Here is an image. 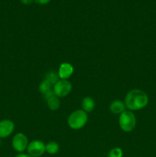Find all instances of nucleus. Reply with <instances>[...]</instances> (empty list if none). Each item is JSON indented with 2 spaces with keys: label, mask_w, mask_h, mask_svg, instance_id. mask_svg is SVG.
Segmentation results:
<instances>
[{
  "label": "nucleus",
  "mask_w": 156,
  "mask_h": 157,
  "mask_svg": "<svg viewBox=\"0 0 156 157\" xmlns=\"http://www.w3.org/2000/svg\"><path fill=\"white\" fill-rule=\"evenodd\" d=\"M21 3L23 5H26V6H28V5L32 4V3L35 2V0H20Z\"/></svg>",
  "instance_id": "nucleus-17"
},
{
  "label": "nucleus",
  "mask_w": 156,
  "mask_h": 157,
  "mask_svg": "<svg viewBox=\"0 0 156 157\" xmlns=\"http://www.w3.org/2000/svg\"><path fill=\"white\" fill-rule=\"evenodd\" d=\"M15 157H32L31 156H29L28 154H24V153H20V154L17 155Z\"/></svg>",
  "instance_id": "nucleus-18"
},
{
  "label": "nucleus",
  "mask_w": 156,
  "mask_h": 157,
  "mask_svg": "<svg viewBox=\"0 0 156 157\" xmlns=\"http://www.w3.org/2000/svg\"><path fill=\"white\" fill-rule=\"evenodd\" d=\"M73 67L70 63L64 62L60 65L59 70H58V75L61 79L67 80L70 78L73 74Z\"/></svg>",
  "instance_id": "nucleus-8"
},
{
  "label": "nucleus",
  "mask_w": 156,
  "mask_h": 157,
  "mask_svg": "<svg viewBox=\"0 0 156 157\" xmlns=\"http://www.w3.org/2000/svg\"><path fill=\"white\" fill-rule=\"evenodd\" d=\"M81 106H82L83 110L89 113V112L93 111V109L95 108V101L90 97H86L82 100Z\"/></svg>",
  "instance_id": "nucleus-10"
},
{
  "label": "nucleus",
  "mask_w": 156,
  "mask_h": 157,
  "mask_svg": "<svg viewBox=\"0 0 156 157\" xmlns=\"http://www.w3.org/2000/svg\"><path fill=\"white\" fill-rule=\"evenodd\" d=\"M54 94L58 98H64L67 96L72 90V84L67 80L61 79L54 85Z\"/></svg>",
  "instance_id": "nucleus-4"
},
{
  "label": "nucleus",
  "mask_w": 156,
  "mask_h": 157,
  "mask_svg": "<svg viewBox=\"0 0 156 157\" xmlns=\"http://www.w3.org/2000/svg\"><path fill=\"white\" fill-rule=\"evenodd\" d=\"M125 107L129 110H139L148 104V97L145 91L139 89H133L128 91L125 98Z\"/></svg>",
  "instance_id": "nucleus-1"
},
{
  "label": "nucleus",
  "mask_w": 156,
  "mask_h": 157,
  "mask_svg": "<svg viewBox=\"0 0 156 157\" xmlns=\"http://www.w3.org/2000/svg\"><path fill=\"white\" fill-rule=\"evenodd\" d=\"M45 79L47 80V81H49L52 85H53V84L54 85V84L59 81L60 78L59 75H58V73L57 74L55 71H50L48 72V73L46 75Z\"/></svg>",
  "instance_id": "nucleus-14"
},
{
  "label": "nucleus",
  "mask_w": 156,
  "mask_h": 157,
  "mask_svg": "<svg viewBox=\"0 0 156 157\" xmlns=\"http://www.w3.org/2000/svg\"><path fill=\"white\" fill-rule=\"evenodd\" d=\"M15 124L11 120L5 119L0 121V139L7 138L13 133Z\"/></svg>",
  "instance_id": "nucleus-7"
},
{
  "label": "nucleus",
  "mask_w": 156,
  "mask_h": 157,
  "mask_svg": "<svg viewBox=\"0 0 156 157\" xmlns=\"http://www.w3.org/2000/svg\"><path fill=\"white\" fill-rule=\"evenodd\" d=\"M46 101H47V105L48 107V108L50 110H53V111L58 110V108L60 107V105H61L59 98L56 95H53L52 97L49 98L48 99L46 100Z\"/></svg>",
  "instance_id": "nucleus-11"
},
{
  "label": "nucleus",
  "mask_w": 156,
  "mask_h": 157,
  "mask_svg": "<svg viewBox=\"0 0 156 157\" xmlns=\"http://www.w3.org/2000/svg\"><path fill=\"white\" fill-rule=\"evenodd\" d=\"M51 87H52V84H50L49 81H47V80L44 79V81H41L39 84V87H38V90H39L40 93L41 94L44 95L45 94H47V92L51 90Z\"/></svg>",
  "instance_id": "nucleus-13"
},
{
  "label": "nucleus",
  "mask_w": 156,
  "mask_h": 157,
  "mask_svg": "<svg viewBox=\"0 0 156 157\" xmlns=\"http://www.w3.org/2000/svg\"><path fill=\"white\" fill-rule=\"evenodd\" d=\"M0 145H1V139H0Z\"/></svg>",
  "instance_id": "nucleus-19"
},
{
  "label": "nucleus",
  "mask_w": 156,
  "mask_h": 157,
  "mask_svg": "<svg viewBox=\"0 0 156 157\" xmlns=\"http://www.w3.org/2000/svg\"><path fill=\"white\" fill-rule=\"evenodd\" d=\"M125 103L121 101H114L110 104V110L114 114H120L125 110Z\"/></svg>",
  "instance_id": "nucleus-9"
},
{
  "label": "nucleus",
  "mask_w": 156,
  "mask_h": 157,
  "mask_svg": "<svg viewBox=\"0 0 156 157\" xmlns=\"http://www.w3.org/2000/svg\"><path fill=\"white\" fill-rule=\"evenodd\" d=\"M122 156H123V152L119 147L113 148L108 153V157H122Z\"/></svg>",
  "instance_id": "nucleus-15"
},
{
  "label": "nucleus",
  "mask_w": 156,
  "mask_h": 157,
  "mask_svg": "<svg viewBox=\"0 0 156 157\" xmlns=\"http://www.w3.org/2000/svg\"><path fill=\"white\" fill-rule=\"evenodd\" d=\"M50 1L51 0H35V2L39 5H46L50 2Z\"/></svg>",
  "instance_id": "nucleus-16"
},
{
  "label": "nucleus",
  "mask_w": 156,
  "mask_h": 157,
  "mask_svg": "<svg viewBox=\"0 0 156 157\" xmlns=\"http://www.w3.org/2000/svg\"><path fill=\"white\" fill-rule=\"evenodd\" d=\"M88 121L87 113L83 110H76L72 112L68 117L67 124L73 130H80L83 128Z\"/></svg>",
  "instance_id": "nucleus-2"
},
{
  "label": "nucleus",
  "mask_w": 156,
  "mask_h": 157,
  "mask_svg": "<svg viewBox=\"0 0 156 157\" xmlns=\"http://www.w3.org/2000/svg\"><path fill=\"white\" fill-rule=\"evenodd\" d=\"M12 145L15 151L18 153H22L24 150H27V147L28 146V140L24 133H18L12 138Z\"/></svg>",
  "instance_id": "nucleus-6"
},
{
  "label": "nucleus",
  "mask_w": 156,
  "mask_h": 157,
  "mask_svg": "<svg viewBox=\"0 0 156 157\" xmlns=\"http://www.w3.org/2000/svg\"><path fill=\"white\" fill-rule=\"evenodd\" d=\"M119 125L125 132H131L136 125V118L131 110H125L120 113L119 117Z\"/></svg>",
  "instance_id": "nucleus-3"
},
{
  "label": "nucleus",
  "mask_w": 156,
  "mask_h": 157,
  "mask_svg": "<svg viewBox=\"0 0 156 157\" xmlns=\"http://www.w3.org/2000/svg\"><path fill=\"white\" fill-rule=\"evenodd\" d=\"M46 152L50 155H54L58 153L60 150V146L59 144L54 141H50V142L47 143L45 145Z\"/></svg>",
  "instance_id": "nucleus-12"
},
{
  "label": "nucleus",
  "mask_w": 156,
  "mask_h": 157,
  "mask_svg": "<svg viewBox=\"0 0 156 157\" xmlns=\"http://www.w3.org/2000/svg\"><path fill=\"white\" fill-rule=\"evenodd\" d=\"M27 151L29 156L32 157H40L46 152L45 144L41 140H35L28 144Z\"/></svg>",
  "instance_id": "nucleus-5"
}]
</instances>
